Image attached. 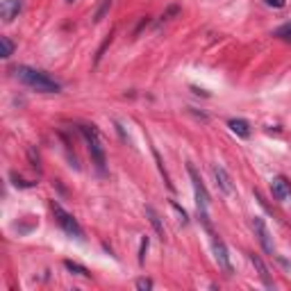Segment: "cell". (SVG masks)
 I'll use <instances>...</instances> for the list:
<instances>
[{
	"label": "cell",
	"instance_id": "obj_3",
	"mask_svg": "<svg viewBox=\"0 0 291 291\" xmlns=\"http://www.w3.org/2000/svg\"><path fill=\"white\" fill-rule=\"evenodd\" d=\"M80 132L87 141V148H89V155H91L93 164L100 173H105V166H107V160H105V148H103V141H100V134L93 125H80Z\"/></svg>",
	"mask_w": 291,
	"mask_h": 291
},
{
	"label": "cell",
	"instance_id": "obj_16",
	"mask_svg": "<svg viewBox=\"0 0 291 291\" xmlns=\"http://www.w3.org/2000/svg\"><path fill=\"white\" fill-rule=\"evenodd\" d=\"M12 182H14V187H18V189H32V187H36V182L23 180L18 173H12Z\"/></svg>",
	"mask_w": 291,
	"mask_h": 291
},
{
	"label": "cell",
	"instance_id": "obj_1",
	"mask_svg": "<svg viewBox=\"0 0 291 291\" xmlns=\"http://www.w3.org/2000/svg\"><path fill=\"white\" fill-rule=\"evenodd\" d=\"M14 75H16L25 87L34 89V91H41V93H57L62 89L60 82L52 80L48 73L36 71V68H30V66H16L14 68Z\"/></svg>",
	"mask_w": 291,
	"mask_h": 291
},
{
	"label": "cell",
	"instance_id": "obj_9",
	"mask_svg": "<svg viewBox=\"0 0 291 291\" xmlns=\"http://www.w3.org/2000/svg\"><path fill=\"white\" fill-rule=\"evenodd\" d=\"M21 9H23V0H3V5H0V18H3V23H12L14 18H18Z\"/></svg>",
	"mask_w": 291,
	"mask_h": 291
},
{
	"label": "cell",
	"instance_id": "obj_7",
	"mask_svg": "<svg viewBox=\"0 0 291 291\" xmlns=\"http://www.w3.org/2000/svg\"><path fill=\"white\" fill-rule=\"evenodd\" d=\"M211 173H214V180H216V187L221 189L225 196H232L235 193V187H232V178L227 176V171L221 164H211Z\"/></svg>",
	"mask_w": 291,
	"mask_h": 291
},
{
	"label": "cell",
	"instance_id": "obj_21",
	"mask_svg": "<svg viewBox=\"0 0 291 291\" xmlns=\"http://www.w3.org/2000/svg\"><path fill=\"white\" fill-rule=\"evenodd\" d=\"M28 155H30V160H32V166L36 168V171H39V155H34V148H30Z\"/></svg>",
	"mask_w": 291,
	"mask_h": 291
},
{
	"label": "cell",
	"instance_id": "obj_11",
	"mask_svg": "<svg viewBox=\"0 0 291 291\" xmlns=\"http://www.w3.org/2000/svg\"><path fill=\"white\" fill-rule=\"evenodd\" d=\"M146 216L150 219V223L152 227H155V232L160 235V239L164 241V237H166V230H164V223H162V219H160V214L155 211V207H150V205H146Z\"/></svg>",
	"mask_w": 291,
	"mask_h": 291
},
{
	"label": "cell",
	"instance_id": "obj_20",
	"mask_svg": "<svg viewBox=\"0 0 291 291\" xmlns=\"http://www.w3.org/2000/svg\"><path fill=\"white\" fill-rule=\"evenodd\" d=\"M264 3H266L268 7H275V9H282L284 5H287V3H284V0H264Z\"/></svg>",
	"mask_w": 291,
	"mask_h": 291
},
{
	"label": "cell",
	"instance_id": "obj_5",
	"mask_svg": "<svg viewBox=\"0 0 291 291\" xmlns=\"http://www.w3.org/2000/svg\"><path fill=\"white\" fill-rule=\"evenodd\" d=\"M211 248H214V257H216V264H219V268H221V271H223L225 275H232L230 253H227L225 241L221 239L219 235H211Z\"/></svg>",
	"mask_w": 291,
	"mask_h": 291
},
{
	"label": "cell",
	"instance_id": "obj_6",
	"mask_svg": "<svg viewBox=\"0 0 291 291\" xmlns=\"http://www.w3.org/2000/svg\"><path fill=\"white\" fill-rule=\"evenodd\" d=\"M253 230H255V237L259 239V243H262L264 253H266V255H273V253H275V246H273L271 232H268V227H266V223H264V219L255 216V219H253Z\"/></svg>",
	"mask_w": 291,
	"mask_h": 291
},
{
	"label": "cell",
	"instance_id": "obj_15",
	"mask_svg": "<svg viewBox=\"0 0 291 291\" xmlns=\"http://www.w3.org/2000/svg\"><path fill=\"white\" fill-rule=\"evenodd\" d=\"M0 44H3V57H5V60H9V57L14 55V48H16L14 41L9 39V36H0Z\"/></svg>",
	"mask_w": 291,
	"mask_h": 291
},
{
	"label": "cell",
	"instance_id": "obj_8",
	"mask_svg": "<svg viewBox=\"0 0 291 291\" xmlns=\"http://www.w3.org/2000/svg\"><path fill=\"white\" fill-rule=\"evenodd\" d=\"M271 191L280 203H287V200L291 198V182L284 176H275L271 180Z\"/></svg>",
	"mask_w": 291,
	"mask_h": 291
},
{
	"label": "cell",
	"instance_id": "obj_4",
	"mask_svg": "<svg viewBox=\"0 0 291 291\" xmlns=\"http://www.w3.org/2000/svg\"><path fill=\"white\" fill-rule=\"evenodd\" d=\"M50 209L52 214H55V221L60 223V227L66 232L68 237H75V239H84V230L80 227V223H77V219L73 214H68V211L62 207L57 200H50Z\"/></svg>",
	"mask_w": 291,
	"mask_h": 291
},
{
	"label": "cell",
	"instance_id": "obj_2",
	"mask_svg": "<svg viewBox=\"0 0 291 291\" xmlns=\"http://www.w3.org/2000/svg\"><path fill=\"white\" fill-rule=\"evenodd\" d=\"M187 171H189V178H191V184H193L196 207H198V219L203 221V225L207 227V230H211V225H209V193H207V189H205V184H203V180H200L198 171H196L191 164L187 166Z\"/></svg>",
	"mask_w": 291,
	"mask_h": 291
},
{
	"label": "cell",
	"instance_id": "obj_14",
	"mask_svg": "<svg viewBox=\"0 0 291 291\" xmlns=\"http://www.w3.org/2000/svg\"><path fill=\"white\" fill-rule=\"evenodd\" d=\"M273 36H278L280 41H287V44H291V21H289V23H284V25H280V28L273 32Z\"/></svg>",
	"mask_w": 291,
	"mask_h": 291
},
{
	"label": "cell",
	"instance_id": "obj_10",
	"mask_svg": "<svg viewBox=\"0 0 291 291\" xmlns=\"http://www.w3.org/2000/svg\"><path fill=\"white\" fill-rule=\"evenodd\" d=\"M248 259L253 262V266H255V271L259 275V280L264 282V287H268V289H273V280H271V275H268V268H266V264L262 262V257L255 255V253H250L248 255Z\"/></svg>",
	"mask_w": 291,
	"mask_h": 291
},
{
	"label": "cell",
	"instance_id": "obj_19",
	"mask_svg": "<svg viewBox=\"0 0 291 291\" xmlns=\"http://www.w3.org/2000/svg\"><path fill=\"white\" fill-rule=\"evenodd\" d=\"M109 5H112V0H105V3H103V7H100V12L96 14V21H103L105 12H107V9H109Z\"/></svg>",
	"mask_w": 291,
	"mask_h": 291
},
{
	"label": "cell",
	"instance_id": "obj_17",
	"mask_svg": "<svg viewBox=\"0 0 291 291\" xmlns=\"http://www.w3.org/2000/svg\"><path fill=\"white\" fill-rule=\"evenodd\" d=\"M148 237H141V248H139V264L144 266V262H146V253H148Z\"/></svg>",
	"mask_w": 291,
	"mask_h": 291
},
{
	"label": "cell",
	"instance_id": "obj_22",
	"mask_svg": "<svg viewBox=\"0 0 291 291\" xmlns=\"http://www.w3.org/2000/svg\"><path fill=\"white\" fill-rule=\"evenodd\" d=\"M178 12H180V9H178V7H171V9H168V12H166V14H164V16H162V18H164V21H168V16H173V14H178Z\"/></svg>",
	"mask_w": 291,
	"mask_h": 291
},
{
	"label": "cell",
	"instance_id": "obj_13",
	"mask_svg": "<svg viewBox=\"0 0 291 291\" xmlns=\"http://www.w3.org/2000/svg\"><path fill=\"white\" fill-rule=\"evenodd\" d=\"M64 266H66L73 275H80V278H91V273L87 271V266H82V264H77V262H71V259H66Z\"/></svg>",
	"mask_w": 291,
	"mask_h": 291
},
{
	"label": "cell",
	"instance_id": "obj_18",
	"mask_svg": "<svg viewBox=\"0 0 291 291\" xmlns=\"http://www.w3.org/2000/svg\"><path fill=\"white\" fill-rule=\"evenodd\" d=\"M137 289H139V291H150L152 289V280L139 278V280H137Z\"/></svg>",
	"mask_w": 291,
	"mask_h": 291
},
{
	"label": "cell",
	"instance_id": "obj_12",
	"mask_svg": "<svg viewBox=\"0 0 291 291\" xmlns=\"http://www.w3.org/2000/svg\"><path fill=\"white\" fill-rule=\"evenodd\" d=\"M227 125H230V130L235 132L237 137H241V139H248V137H250V125H248V121H243V119H232Z\"/></svg>",
	"mask_w": 291,
	"mask_h": 291
}]
</instances>
